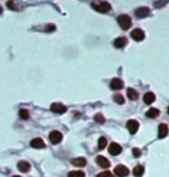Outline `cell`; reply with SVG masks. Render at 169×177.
Instances as JSON below:
<instances>
[{"label": "cell", "mask_w": 169, "mask_h": 177, "mask_svg": "<svg viewBox=\"0 0 169 177\" xmlns=\"http://www.w3.org/2000/svg\"><path fill=\"white\" fill-rule=\"evenodd\" d=\"M19 116H20V118H22L23 120H27V119H29V111H28L27 109H20Z\"/></svg>", "instance_id": "cell-21"}, {"label": "cell", "mask_w": 169, "mask_h": 177, "mask_svg": "<svg viewBox=\"0 0 169 177\" xmlns=\"http://www.w3.org/2000/svg\"><path fill=\"white\" fill-rule=\"evenodd\" d=\"M126 127H128V130L131 134H136L138 132V129H139V123L134 119H131L126 123Z\"/></svg>", "instance_id": "cell-5"}, {"label": "cell", "mask_w": 169, "mask_h": 177, "mask_svg": "<svg viewBox=\"0 0 169 177\" xmlns=\"http://www.w3.org/2000/svg\"><path fill=\"white\" fill-rule=\"evenodd\" d=\"M91 7H93V9L98 11L100 13H107L111 9L110 4L107 1H94V2H91Z\"/></svg>", "instance_id": "cell-1"}, {"label": "cell", "mask_w": 169, "mask_h": 177, "mask_svg": "<svg viewBox=\"0 0 169 177\" xmlns=\"http://www.w3.org/2000/svg\"><path fill=\"white\" fill-rule=\"evenodd\" d=\"M168 134V126L166 124H160L159 125V138L163 139Z\"/></svg>", "instance_id": "cell-16"}, {"label": "cell", "mask_w": 169, "mask_h": 177, "mask_svg": "<svg viewBox=\"0 0 169 177\" xmlns=\"http://www.w3.org/2000/svg\"><path fill=\"white\" fill-rule=\"evenodd\" d=\"M114 174H116V176L118 177H126L130 174V170L123 164H118L117 167L114 169Z\"/></svg>", "instance_id": "cell-3"}, {"label": "cell", "mask_w": 169, "mask_h": 177, "mask_svg": "<svg viewBox=\"0 0 169 177\" xmlns=\"http://www.w3.org/2000/svg\"><path fill=\"white\" fill-rule=\"evenodd\" d=\"M7 7L9 8V9H14V11H18L19 8H18V6L15 5V1H13V0H11V1H7Z\"/></svg>", "instance_id": "cell-27"}, {"label": "cell", "mask_w": 169, "mask_h": 177, "mask_svg": "<svg viewBox=\"0 0 169 177\" xmlns=\"http://www.w3.org/2000/svg\"><path fill=\"white\" fill-rule=\"evenodd\" d=\"M2 13V8H1V6H0V14Z\"/></svg>", "instance_id": "cell-31"}, {"label": "cell", "mask_w": 169, "mask_h": 177, "mask_svg": "<svg viewBox=\"0 0 169 177\" xmlns=\"http://www.w3.org/2000/svg\"><path fill=\"white\" fill-rule=\"evenodd\" d=\"M94 120H95L96 123H98V124H103L104 122H105V118H104V116L102 113H96V115L94 116Z\"/></svg>", "instance_id": "cell-23"}, {"label": "cell", "mask_w": 169, "mask_h": 177, "mask_svg": "<svg viewBox=\"0 0 169 177\" xmlns=\"http://www.w3.org/2000/svg\"><path fill=\"white\" fill-rule=\"evenodd\" d=\"M154 101H155V95L153 93H146L144 95V102L146 104H152Z\"/></svg>", "instance_id": "cell-17"}, {"label": "cell", "mask_w": 169, "mask_h": 177, "mask_svg": "<svg viewBox=\"0 0 169 177\" xmlns=\"http://www.w3.org/2000/svg\"><path fill=\"white\" fill-rule=\"evenodd\" d=\"M123 86H124L123 81L118 78L112 79L111 82H110V88L111 89H114V90H119V89H122Z\"/></svg>", "instance_id": "cell-9"}, {"label": "cell", "mask_w": 169, "mask_h": 177, "mask_svg": "<svg viewBox=\"0 0 169 177\" xmlns=\"http://www.w3.org/2000/svg\"><path fill=\"white\" fill-rule=\"evenodd\" d=\"M160 115V111H159V109H156V108H151L148 111L146 112V117L148 118H155L157 117Z\"/></svg>", "instance_id": "cell-18"}, {"label": "cell", "mask_w": 169, "mask_h": 177, "mask_svg": "<svg viewBox=\"0 0 169 177\" xmlns=\"http://www.w3.org/2000/svg\"><path fill=\"white\" fill-rule=\"evenodd\" d=\"M30 146H31L33 148L42 149V148H44V147H45V144H44V141H43L41 138H35V139H33V140H31Z\"/></svg>", "instance_id": "cell-11"}, {"label": "cell", "mask_w": 169, "mask_h": 177, "mask_svg": "<svg viewBox=\"0 0 169 177\" xmlns=\"http://www.w3.org/2000/svg\"><path fill=\"white\" fill-rule=\"evenodd\" d=\"M14 177H20V176H14Z\"/></svg>", "instance_id": "cell-33"}, {"label": "cell", "mask_w": 169, "mask_h": 177, "mask_svg": "<svg viewBox=\"0 0 169 177\" xmlns=\"http://www.w3.org/2000/svg\"><path fill=\"white\" fill-rule=\"evenodd\" d=\"M50 109L55 113H64V112L67 111V108L64 104H61V103H52Z\"/></svg>", "instance_id": "cell-6"}, {"label": "cell", "mask_w": 169, "mask_h": 177, "mask_svg": "<svg viewBox=\"0 0 169 177\" xmlns=\"http://www.w3.org/2000/svg\"><path fill=\"white\" fill-rule=\"evenodd\" d=\"M117 22L118 25L121 26V28L124 29V30L130 29V27L132 26V20H131V18L129 15H125V14H122V15L118 16Z\"/></svg>", "instance_id": "cell-2"}, {"label": "cell", "mask_w": 169, "mask_h": 177, "mask_svg": "<svg viewBox=\"0 0 169 177\" xmlns=\"http://www.w3.org/2000/svg\"><path fill=\"white\" fill-rule=\"evenodd\" d=\"M71 163L75 167H85L87 164V160L85 157H75V159H72Z\"/></svg>", "instance_id": "cell-13"}, {"label": "cell", "mask_w": 169, "mask_h": 177, "mask_svg": "<svg viewBox=\"0 0 169 177\" xmlns=\"http://www.w3.org/2000/svg\"><path fill=\"white\" fill-rule=\"evenodd\" d=\"M107 143H108V141H107V139H105L104 137L100 138V139H98V149H104L105 146H107Z\"/></svg>", "instance_id": "cell-24"}, {"label": "cell", "mask_w": 169, "mask_h": 177, "mask_svg": "<svg viewBox=\"0 0 169 177\" xmlns=\"http://www.w3.org/2000/svg\"><path fill=\"white\" fill-rule=\"evenodd\" d=\"M131 37L137 42H140V41H143L145 38V33L141 29H134V30L131 31Z\"/></svg>", "instance_id": "cell-7"}, {"label": "cell", "mask_w": 169, "mask_h": 177, "mask_svg": "<svg viewBox=\"0 0 169 177\" xmlns=\"http://www.w3.org/2000/svg\"><path fill=\"white\" fill-rule=\"evenodd\" d=\"M61 139H63V134L59 131H52L49 134V140L51 144H59L61 141Z\"/></svg>", "instance_id": "cell-4"}, {"label": "cell", "mask_w": 169, "mask_h": 177, "mask_svg": "<svg viewBox=\"0 0 169 177\" xmlns=\"http://www.w3.org/2000/svg\"><path fill=\"white\" fill-rule=\"evenodd\" d=\"M167 2H168V0H157V1L154 2V6H155L156 8H161V7L164 6Z\"/></svg>", "instance_id": "cell-26"}, {"label": "cell", "mask_w": 169, "mask_h": 177, "mask_svg": "<svg viewBox=\"0 0 169 177\" xmlns=\"http://www.w3.org/2000/svg\"><path fill=\"white\" fill-rule=\"evenodd\" d=\"M128 44V39L125 38V37H118L114 41V45L115 48H117V49H122L124 46Z\"/></svg>", "instance_id": "cell-14"}, {"label": "cell", "mask_w": 169, "mask_h": 177, "mask_svg": "<svg viewBox=\"0 0 169 177\" xmlns=\"http://www.w3.org/2000/svg\"><path fill=\"white\" fill-rule=\"evenodd\" d=\"M98 177H115V175L110 171H103V172H100Z\"/></svg>", "instance_id": "cell-28"}, {"label": "cell", "mask_w": 169, "mask_h": 177, "mask_svg": "<svg viewBox=\"0 0 169 177\" xmlns=\"http://www.w3.org/2000/svg\"><path fill=\"white\" fill-rule=\"evenodd\" d=\"M114 101L117 103V104H124V97L121 95V94H116L115 96H114Z\"/></svg>", "instance_id": "cell-25"}, {"label": "cell", "mask_w": 169, "mask_h": 177, "mask_svg": "<svg viewBox=\"0 0 169 177\" xmlns=\"http://www.w3.org/2000/svg\"><path fill=\"white\" fill-rule=\"evenodd\" d=\"M134 14H136L137 18L144 19V18H146V16L150 14V9H148L147 7H139L138 9L134 11Z\"/></svg>", "instance_id": "cell-8"}, {"label": "cell", "mask_w": 169, "mask_h": 177, "mask_svg": "<svg viewBox=\"0 0 169 177\" xmlns=\"http://www.w3.org/2000/svg\"><path fill=\"white\" fill-rule=\"evenodd\" d=\"M132 152H133V155H134V157H139L140 155H141V152H140V149H138V148H133Z\"/></svg>", "instance_id": "cell-30"}, {"label": "cell", "mask_w": 169, "mask_h": 177, "mask_svg": "<svg viewBox=\"0 0 169 177\" xmlns=\"http://www.w3.org/2000/svg\"><path fill=\"white\" fill-rule=\"evenodd\" d=\"M55 30H56V27L53 25H48L45 27V31H48V33H51V31H55Z\"/></svg>", "instance_id": "cell-29"}, {"label": "cell", "mask_w": 169, "mask_h": 177, "mask_svg": "<svg viewBox=\"0 0 169 177\" xmlns=\"http://www.w3.org/2000/svg\"><path fill=\"white\" fill-rule=\"evenodd\" d=\"M96 163L101 167V168H109L110 167V162L107 157H104L103 155H98L96 157Z\"/></svg>", "instance_id": "cell-10"}, {"label": "cell", "mask_w": 169, "mask_h": 177, "mask_svg": "<svg viewBox=\"0 0 169 177\" xmlns=\"http://www.w3.org/2000/svg\"><path fill=\"white\" fill-rule=\"evenodd\" d=\"M122 152V146H119L117 143H111L109 146V153L111 155H118Z\"/></svg>", "instance_id": "cell-12"}, {"label": "cell", "mask_w": 169, "mask_h": 177, "mask_svg": "<svg viewBox=\"0 0 169 177\" xmlns=\"http://www.w3.org/2000/svg\"><path fill=\"white\" fill-rule=\"evenodd\" d=\"M67 177H85V172L81 170H75V171H70V174Z\"/></svg>", "instance_id": "cell-22"}, {"label": "cell", "mask_w": 169, "mask_h": 177, "mask_svg": "<svg viewBox=\"0 0 169 177\" xmlns=\"http://www.w3.org/2000/svg\"><path fill=\"white\" fill-rule=\"evenodd\" d=\"M18 169L20 171H22V172H27L30 169V163L27 162V161H20L18 163Z\"/></svg>", "instance_id": "cell-15"}, {"label": "cell", "mask_w": 169, "mask_h": 177, "mask_svg": "<svg viewBox=\"0 0 169 177\" xmlns=\"http://www.w3.org/2000/svg\"><path fill=\"white\" fill-rule=\"evenodd\" d=\"M168 115H169V107H168Z\"/></svg>", "instance_id": "cell-32"}, {"label": "cell", "mask_w": 169, "mask_h": 177, "mask_svg": "<svg viewBox=\"0 0 169 177\" xmlns=\"http://www.w3.org/2000/svg\"><path fill=\"white\" fill-rule=\"evenodd\" d=\"M144 171H145V169H144L143 166H137V167H134V169H133V175L136 177H141L144 175Z\"/></svg>", "instance_id": "cell-19"}, {"label": "cell", "mask_w": 169, "mask_h": 177, "mask_svg": "<svg viewBox=\"0 0 169 177\" xmlns=\"http://www.w3.org/2000/svg\"><path fill=\"white\" fill-rule=\"evenodd\" d=\"M128 97L130 98L131 101L137 100L138 98V93H137V90H134L133 88H129L128 89Z\"/></svg>", "instance_id": "cell-20"}]
</instances>
